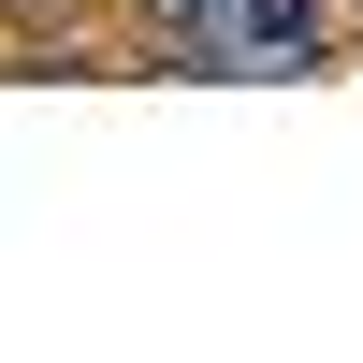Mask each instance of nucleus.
Listing matches in <instances>:
<instances>
[{"instance_id": "obj_1", "label": "nucleus", "mask_w": 363, "mask_h": 363, "mask_svg": "<svg viewBox=\"0 0 363 363\" xmlns=\"http://www.w3.org/2000/svg\"><path fill=\"white\" fill-rule=\"evenodd\" d=\"M174 58L189 73H320L335 58V0H189Z\"/></svg>"}]
</instances>
